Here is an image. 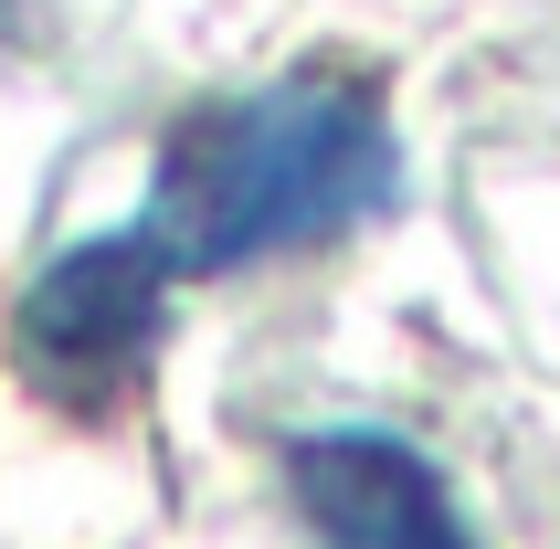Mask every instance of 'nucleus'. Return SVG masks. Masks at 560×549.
<instances>
[{
    "label": "nucleus",
    "mask_w": 560,
    "mask_h": 549,
    "mask_svg": "<svg viewBox=\"0 0 560 549\" xmlns=\"http://www.w3.org/2000/svg\"><path fill=\"white\" fill-rule=\"evenodd\" d=\"M402 201V127L371 63H285L170 106L138 222L180 285H233L371 233Z\"/></svg>",
    "instance_id": "obj_1"
},
{
    "label": "nucleus",
    "mask_w": 560,
    "mask_h": 549,
    "mask_svg": "<svg viewBox=\"0 0 560 549\" xmlns=\"http://www.w3.org/2000/svg\"><path fill=\"white\" fill-rule=\"evenodd\" d=\"M180 328V274L149 244V222L127 212L106 233H74L11 285V381H22L54 423H117L127 401L159 381Z\"/></svg>",
    "instance_id": "obj_2"
},
{
    "label": "nucleus",
    "mask_w": 560,
    "mask_h": 549,
    "mask_svg": "<svg viewBox=\"0 0 560 549\" xmlns=\"http://www.w3.org/2000/svg\"><path fill=\"white\" fill-rule=\"evenodd\" d=\"M276 487L317 549H487L444 465L392 423H296L276 444Z\"/></svg>",
    "instance_id": "obj_3"
}]
</instances>
